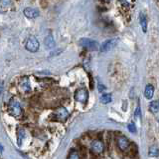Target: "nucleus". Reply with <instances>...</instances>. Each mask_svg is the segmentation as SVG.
Wrapping results in <instances>:
<instances>
[{
	"label": "nucleus",
	"mask_w": 159,
	"mask_h": 159,
	"mask_svg": "<svg viewBox=\"0 0 159 159\" xmlns=\"http://www.w3.org/2000/svg\"><path fill=\"white\" fill-rule=\"evenodd\" d=\"M9 112L12 116L19 118L22 115V108L20 106L19 102H17L14 99H11L9 102Z\"/></svg>",
	"instance_id": "obj_1"
},
{
	"label": "nucleus",
	"mask_w": 159,
	"mask_h": 159,
	"mask_svg": "<svg viewBox=\"0 0 159 159\" xmlns=\"http://www.w3.org/2000/svg\"><path fill=\"white\" fill-rule=\"evenodd\" d=\"M127 128H128V130L130 131L131 133H135L136 132V127H135V125H134V123H132V122L128 124Z\"/></svg>",
	"instance_id": "obj_20"
},
{
	"label": "nucleus",
	"mask_w": 159,
	"mask_h": 159,
	"mask_svg": "<svg viewBox=\"0 0 159 159\" xmlns=\"http://www.w3.org/2000/svg\"><path fill=\"white\" fill-rule=\"evenodd\" d=\"M127 149H128V151H129V155H130L131 157L135 156L136 154H137V146L134 143H132L131 145H129Z\"/></svg>",
	"instance_id": "obj_16"
},
{
	"label": "nucleus",
	"mask_w": 159,
	"mask_h": 159,
	"mask_svg": "<svg viewBox=\"0 0 159 159\" xmlns=\"http://www.w3.org/2000/svg\"><path fill=\"white\" fill-rule=\"evenodd\" d=\"M2 151H3V146L0 144V152H2Z\"/></svg>",
	"instance_id": "obj_24"
},
{
	"label": "nucleus",
	"mask_w": 159,
	"mask_h": 159,
	"mask_svg": "<svg viewBox=\"0 0 159 159\" xmlns=\"http://www.w3.org/2000/svg\"><path fill=\"white\" fill-rule=\"evenodd\" d=\"M139 21H140V25H141V28H142V31L145 33L147 31V19H146L145 14L140 13V15H139Z\"/></svg>",
	"instance_id": "obj_13"
},
{
	"label": "nucleus",
	"mask_w": 159,
	"mask_h": 159,
	"mask_svg": "<svg viewBox=\"0 0 159 159\" xmlns=\"http://www.w3.org/2000/svg\"><path fill=\"white\" fill-rule=\"evenodd\" d=\"M118 43V39L117 38H113V39H108L106 42H103L102 44V46L99 47V50L101 52H107L109 50H111L112 48H114Z\"/></svg>",
	"instance_id": "obj_5"
},
{
	"label": "nucleus",
	"mask_w": 159,
	"mask_h": 159,
	"mask_svg": "<svg viewBox=\"0 0 159 159\" xmlns=\"http://www.w3.org/2000/svg\"><path fill=\"white\" fill-rule=\"evenodd\" d=\"M54 115L59 121H66L69 118V112L65 107H60L57 109V111L55 112Z\"/></svg>",
	"instance_id": "obj_7"
},
{
	"label": "nucleus",
	"mask_w": 159,
	"mask_h": 159,
	"mask_svg": "<svg viewBox=\"0 0 159 159\" xmlns=\"http://www.w3.org/2000/svg\"><path fill=\"white\" fill-rule=\"evenodd\" d=\"M67 159H80V153L77 150H75V149L74 150H71Z\"/></svg>",
	"instance_id": "obj_18"
},
{
	"label": "nucleus",
	"mask_w": 159,
	"mask_h": 159,
	"mask_svg": "<svg viewBox=\"0 0 159 159\" xmlns=\"http://www.w3.org/2000/svg\"><path fill=\"white\" fill-rule=\"evenodd\" d=\"M45 46H46L47 48L51 49V48H54L55 47V40H54V37L52 34H49V35L45 38Z\"/></svg>",
	"instance_id": "obj_11"
},
{
	"label": "nucleus",
	"mask_w": 159,
	"mask_h": 159,
	"mask_svg": "<svg viewBox=\"0 0 159 159\" xmlns=\"http://www.w3.org/2000/svg\"><path fill=\"white\" fill-rule=\"evenodd\" d=\"M116 144L121 151H125L129 146V141L125 136H118L116 138Z\"/></svg>",
	"instance_id": "obj_8"
},
{
	"label": "nucleus",
	"mask_w": 159,
	"mask_h": 159,
	"mask_svg": "<svg viewBox=\"0 0 159 159\" xmlns=\"http://www.w3.org/2000/svg\"><path fill=\"white\" fill-rule=\"evenodd\" d=\"M20 89L23 90L24 92H29L31 90V86H30V83L28 81V78H24L23 80L20 82Z\"/></svg>",
	"instance_id": "obj_12"
},
{
	"label": "nucleus",
	"mask_w": 159,
	"mask_h": 159,
	"mask_svg": "<svg viewBox=\"0 0 159 159\" xmlns=\"http://www.w3.org/2000/svg\"><path fill=\"white\" fill-rule=\"evenodd\" d=\"M140 116H141V111H140V106H137L135 112H134V117L136 119H140Z\"/></svg>",
	"instance_id": "obj_21"
},
{
	"label": "nucleus",
	"mask_w": 159,
	"mask_h": 159,
	"mask_svg": "<svg viewBox=\"0 0 159 159\" xmlns=\"http://www.w3.org/2000/svg\"><path fill=\"white\" fill-rule=\"evenodd\" d=\"M23 13H24V15L26 16V17L31 18V19H33V18H37V17L39 16V14H40L37 9L32 8V7H28V8H26V9H24Z\"/></svg>",
	"instance_id": "obj_9"
},
{
	"label": "nucleus",
	"mask_w": 159,
	"mask_h": 159,
	"mask_svg": "<svg viewBox=\"0 0 159 159\" xmlns=\"http://www.w3.org/2000/svg\"><path fill=\"white\" fill-rule=\"evenodd\" d=\"M79 153H81V155H83L84 157V156L87 155V150L83 146H81V149H80V152Z\"/></svg>",
	"instance_id": "obj_22"
},
{
	"label": "nucleus",
	"mask_w": 159,
	"mask_h": 159,
	"mask_svg": "<svg viewBox=\"0 0 159 159\" xmlns=\"http://www.w3.org/2000/svg\"><path fill=\"white\" fill-rule=\"evenodd\" d=\"M80 44L81 46H83L84 48L88 49V50H97V49L99 48L98 43L96 40H93V39H89V38H83L80 40Z\"/></svg>",
	"instance_id": "obj_2"
},
{
	"label": "nucleus",
	"mask_w": 159,
	"mask_h": 159,
	"mask_svg": "<svg viewBox=\"0 0 159 159\" xmlns=\"http://www.w3.org/2000/svg\"><path fill=\"white\" fill-rule=\"evenodd\" d=\"M112 100V97H111V94L107 93V94H103L101 97V102L103 104H107V103H111Z\"/></svg>",
	"instance_id": "obj_15"
},
{
	"label": "nucleus",
	"mask_w": 159,
	"mask_h": 159,
	"mask_svg": "<svg viewBox=\"0 0 159 159\" xmlns=\"http://www.w3.org/2000/svg\"><path fill=\"white\" fill-rule=\"evenodd\" d=\"M107 1H111V0H107Z\"/></svg>",
	"instance_id": "obj_25"
},
{
	"label": "nucleus",
	"mask_w": 159,
	"mask_h": 159,
	"mask_svg": "<svg viewBox=\"0 0 159 159\" xmlns=\"http://www.w3.org/2000/svg\"><path fill=\"white\" fill-rule=\"evenodd\" d=\"M144 95L147 99H151L154 95V86L151 84H147L145 90H144Z\"/></svg>",
	"instance_id": "obj_10"
},
{
	"label": "nucleus",
	"mask_w": 159,
	"mask_h": 159,
	"mask_svg": "<svg viewBox=\"0 0 159 159\" xmlns=\"http://www.w3.org/2000/svg\"><path fill=\"white\" fill-rule=\"evenodd\" d=\"M24 137H25V132L22 130V128H20L18 131V144L19 145L22 144V140L24 139Z\"/></svg>",
	"instance_id": "obj_19"
},
{
	"label": "nucleus",
	"mask_w": 159,
	"mask_h": 159,
	"mask_svg": "<svg viewBox=\"0 0 159 159\" xmlns=\"http://www.w3.org/2000/svg\"><path fill=\"white\" fill-rule=\"evenodd\" d=\"M158 147L157 146H151L150 148H149V152H148V155L151 156V157H157L158 156Z\"/></svg>",
	"instance_id": "obj_17"
},
{
	"label": "nucleus",
	"mask_w": 159,
	"mask_h": 159,
	"mask_svg": "<svg viewBox=\"0 0 159 159\" xmlns=\"http://www.w3.org/2000/svg\"><path fill=\"white\" fill-rule=\"evenodd\" d=\"M158 108H159V106H158V101L157 100H154V101H152L150 104H149V110H150L154 114L158 113Z\"/></svg>",
	"instance_id": "obj_14"
},
{
	"label": "nucleus",
	"mask_w": 159,
	"mask_h": 159,
	"mask_svg": "<svg viewBox=\"0 0 159 159\" xmlns=\"http://www.w3.org/2000/svg\"><path fill=\"white\" fill-rule=\"evenodd\" d=\"M88 98H89V93H88L87 89L80 88L76 92H75V99H76V100L80 103L87 104Z\"/></svg>",
	"instance_id": "obj_4"
},
{
	"label": "nucleus",
	"mask_w": 159,
	"mask_h": 159,
	"mask_svg": "<svg viewBox=\"0 0 159 159\" xmlns=\"http://www.w3.org/2000/svg\"><path fill=\"white\" fill-rule=\"evenodd\" d=\"M91 148H92V151L96 154H101L104 151V144L102 140L99 139H96L93 140L91 144Z\"/></svg>",
	"instance_id": "obj_6"
},
{
	"label": "nucleus",
	"mask_w": 159,
	"mask_h": 159,
	"mask_svg": "<svg viewBox=\"0 0 159 159\" xmlns=\"http://www.w3.org/2000/svg\"><path fill=\"white\" fill-rule=\"evenodd\" d=\"M104 89H106V86H103V85H102V84H98V91L99 92H102V91H103Z\"/></svg>",
	"instance_id": "obj_23"
},
{
	"label": "nucleus",
	"mask_w": 159,
	"mask_h": 159,
	"mask_svg": "<svg viewBox=\"0 0 159 159\" xmlns=\"http://www.w3.org/2000/svg\"><path fill=\"white\" fill-rule=\"evenodd\" d=\"M39 41L37 40V38L35 36H30L28 37L27 41H26V44H25V48L27 49L28 51L30 52H36L38 51L39 49Z\"/></svg>",
	"instance_id": "obj_3"
}]
</instances>
